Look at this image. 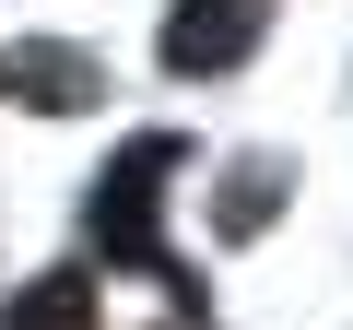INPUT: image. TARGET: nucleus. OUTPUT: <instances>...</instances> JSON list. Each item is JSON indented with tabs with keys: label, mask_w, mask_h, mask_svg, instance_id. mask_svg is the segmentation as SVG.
Wrapping results in <instances>:
<instances>
[{
	"label": "nucleus",
	"mask_w": 353,
	"mask_h": 330,
	"mask_svg": "<svg viewBox=\"0 0 353 330\" xmlns=\"http://www.w3.org/2000/svg\"><path fill=\"white\" fill-rule=\"evenodd\" d=\"M0 95L36 106V118H71V106L106 95V59H83L71 36H24V48H0Z\"/></svg>",
	"instance_id": "obj_2"
},
{
	"label": "nucleus",
	"mask_w": 353,
	"mask_h": 330,
	"mask_svg": "<svg viewBox=\"0 0 353 330\" xmlns=\"http://www.w3.org/2000/svg\"><path fill=\"white\" fill-rule=\"evenodd\" d=\"M271 213H283V165H271V153H259V165H236V177L212 189V236H259Z\"/></svg>",
	"instance_id": "obj_5"
},
{
	"label": "nucleus",
	"mask_w": 353,
	"mask_h": 330,
	"mask_svg": "<svg viewBox=\"0 0 353 330\" xmlns=\"http://www.w3.org/2000/svg\"><path fill=\"white\" fill-rule=\"evenodd\" d=\"M176 165H189V142H176V130L118 142V165L94 177V248H106V260H130V271H153L176 307H201V283L165 260V224H153V201H165V177H176Z\"/></svg>",
	"instance_id": "obj_1"
},
{
	"label": "nucleus",
	"mask_w": 353,
	"mask_h": 330,
	"mask_svg": "<svg viewBox=\"0 0 353 330\" xmlns=\"http://www.w3.org/2000/svg\"><path fill=\"white\" fill-rule=\"evenodd\" d=\"M259 24H271V0H176L165 12V71H236L248 48H259Z\"/></svg>",
	"instance_id": "obj_3"
},
{
	"label": "nucleus",
	"mask_w": 353,
	"mask_h": 330,
	"mask_svg": "<svg viewBox=\"0 0 353 330\" xmlns=\"http://www.w3.org/2000/svg\"><path fill=\"white\" fill-rule=\"evenodd\" d=\"M0 330H94V283L83 271H48V283H24L12 307H0Z\"/></svg>",
	"instance_id": "obj_4"
}]
</instances>
